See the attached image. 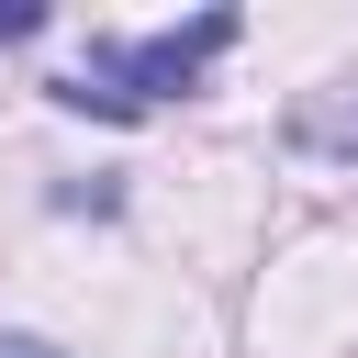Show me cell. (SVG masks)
I'll list each match as a JSON object with an SVG mask.
<instances>
[{
	"label": "cell",
	"mask_w": 358,
	"mask_h": 358,
	"mask_svg": "<svg viewBox=\"0 0 358 358\" xmlns=\"http://www.w3.org/2000/svg\"><path fill=\"white\" fill-rule=\"evenodd\" d=\"M224 45H235V11H201L190 34H101V45L56 78V101H67V112H101V123H134L145 101L190 90Z\"/></svg>",
	"instance_id": "obj_1"
},
{
	"label": "cell",
	"mask_w": 358,
	"mask_h": 358,
	"mask_svg": "<svg viewBox=\"0 0 358 358\" xmlns=\"http://www.w3.org/2000/svg\"><path fill=\"white\" fill-rule=\"evenodd\" d=\"M0 358H67V347H45V336H0Z\"/></svg>",
	"instance_id": "obj_2"
}]
</instances>
